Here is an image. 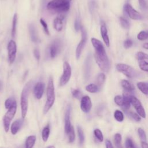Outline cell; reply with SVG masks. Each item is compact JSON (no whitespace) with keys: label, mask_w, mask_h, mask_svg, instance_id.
Wrapping results in <instances>:
<instances>
[{"label":"cell","mask_w":148,"mask_h":148,"mask_svg":"<svg viewBox=\"0 0 148 148\" xmlns=\"http://www.w3.org/2000/svg\"><path fill=\"white\" fill-rule=\"evenodd\" d=\"M91 42L95 49L94 57L96 63L102 71L108 72L110 69V62L102 43L95 38H92Z\"/></svg>","instance_id":"obj_1"},{"label":"cell","mask_w":148,"mask_h":148,"mask_svg":"<svg viewBox=\"0 0 148 148\" xmlns=\"http://www.w3.org/2000/svg\"><path fill=\"white\" fill-rule=\"evenodd\" d=\"M131 103L132 105L135 109L136 110L137 113L142 118H146V112L145 110L140 102V101L135 96L131 95L130 98Z\"/></svg>","instance_id":"obj_10"},{"label":"cell","mask_w":148,"mask_h":148,"mask_svg":"<svg viewBox=\"0 0 148 148\" xmlns=\"http://www.w3.org/2000/svg\"><path fill=\"white\" fill-rule=\"evenodd\" d=\"M105 146H106V148H114L112 143L108 139H106L105 141Z\"/></svg>","instance_id":"obj_49"},{"label":"cell","mask_w":148,"mask_h":148,"mask_svg":"<svg viewBox=\"0 0 148 148\" xmlns=\"http://www.w3.org/2000/svg\"><path fill=\"white\" fill-rule=\"evenodd\" d=\"M134 148H138V146H136V145L134 144Z\"/></svg>","instance_id":"obj_53"},{"label":"cell","mask_w":148,"mask_h":148,"mask_svg":"<svg viewBox=\"0 0 148 148\" xmlns=\"http://www.w3.org/2000/svg\"><path fill=\"white\" fill-rule=\"evenodd\" d=\"M23 119H18L13 122L10 126V131L12 134L16 135L20 130L22 125L23 124Z\"/></svg>","instance_id":"obj_17"},{"label":"cell","mask_w":148,"mask_h":148,"mask_svg":"<svg viewBox=\"0 0 148 148\" xmlns=\"http://www.w3.org/2000/svg\"><path fill=\"white\" fill-rule=\"evenodd\" d=\"M16 105H17V102H16L15 99L13 97H10V98L6 99L5 102V108L8 110Z\"/></svg>","instance_id":"obj_24"},{"label":"cell","mask_w":148,"mask_h":148,"mask_svg":"<svg viewBox=\"0 0 148 148\" xmlns=\"http://www.w3.org/2000/svg\"><path fill=\"white\" fill-rule=\"evenodd\" d=\"M77 134H78V137H79V143L80 145H82L83 144V143L84 142V140H85L84 132H83L82 128L80 126H77Z\"/></svg>","instance_id":"obj_27"},{"label":"cell","mask_w":148,"mask_h":148,"mask_svg":"<svg viewBox=\"0 0 148 148\" xmlns=\"http://www.w3.org/2000/svg\"><path fill=\"white\" fill-rule=\"evenodd\" d=\"M142 148H148V143L146 142H141Z\"/></svg>","instance_id":"obj_50"},{"label":"cell","mask_w":148,"mask_h":148,"mask_svg":"<svg viewBox=\"0 0 148 148\" xmlns=\"http://www.w3.org/2000/svg\"><path fill=\"white\" fill-rule=\"evenodd\" d=\"M45 90V84L42 82H39L36 83L34 87V94L35 98L40 99L43 94Z\"/></svg>","instance_id":"obj_15"},{"label":"cell","mask_w":148,"mask_h":148,"mask_svg":"<svg viewBox=\"0 0 148 148\" xmlns=\"http://www.w3.org/2000/svg\"><path fill=\"white\" fill-rule=\"evenodd\" d=\"M129 114H130V116L133 120H134L135 121H136L137 122H139L141 120V117L138 113H136L133 112H130L129 113Z\"/></svg>","instance_id":"obj_43"},{"label":"cell","mask_w":148,"mask_h":148,"mask_svg":"<svg viewBox=\"0 0 148 148\" xmlns=\"http://www.w3.org/2000/svg\"><path fill=\"white\" fill-rule=\"evenodd\" d=\"M36 136L35 135L28 136L25 143V148H33L35 142H36Z\"/></svg>","instance_id":"obj_21"},{"label":"cell","mask_w":148,"mask_h":148,"mask_svg":"<svg viewBox=\"0 0 148 148\" xmlns=\"http://www.w3.org/2000/svg\"><path fill=\"white\" fill-rule=\"evenodd\" d=\"M133 45V42L131 39H127L124 42V47L125 49H128L131 47Z\"/></svg>","instance_id":"obj_47"},{"label":"cell","mask_w":148,"mask_h":148,"mask_svg":"<svg viewBox=\"0 0 148 148\" xmlns=\"http://www.w3.org/2000/svg\"><path fill=\"white\" fill-rule=\"evenodd\" d=\"M138 133L141 142H146V135L145 131L142 128L138 129Z\"/></svg>","instance_id":"obj_36"},{"label":"cell","mask_w":148,"mask_h":148,"mask_svg":"<svg viewBox=\"0 0 148 148\" xmlns=\"http://www.w3.org/2000/svg\"><path fill=\"white\" fill-rule=\"evenodd\" d=\"M124 9L129 17L132 20H139L143 18L142 15L135 9H134L130 3H125L124 6Z\"/></svg>","instance_id":"obj_9"},{"label":"cell","mask_w":148,"mask_h":148,"mask_svg":"<svg viewBox=\"0 0 148 148\" xmlns=\"http://www.w3.org/2000/svg\"><path fill=\"white\" fill-rule=\"evenodd\" d=\"M121 85L125 91L132 92L134 90V86L127 80L123 79L121 81Z\"/></svg>","instance_id":"obj_20"},{"label":"cell","mask_w":148,"mask_h":148,"mask_svg":"<svg viewBox=\"0 0 148 148\" xmlns=\"http://www.w3.org/2000/svg\"><path fill=\"white\" fill-rule=\"evenodd\" d=\"M55 101V90L53 79L50 76L46 90V101L43 108V113L46 114L54 105Z\"/></svg>","instance_id":"obj_2"},{"label":"cell","mask_w":148,"mask_h":148,"mask_svg":"<svg viewBox=\"0 0 148 148\" xmlns=\"http://www.w3.org/2000/svg\"><path fill=\"white\" fill-rule=\"evenodd\" d=\"M135 143L130 139L127 138L125 140V148H134Z\"/></svg>","instance_id":"obj_46"},{"label":"cell","mask_w":148,"mask_h":148,"mask_svg":"<svg viewBox=\"0 0 148 148\" xmlns=\"http://www.w3.org/2000/svg\"><path fill=\"white\" fill-rule=\"evenodd\" d=\"M61 50V42L56 39L51 43L50 46V55L51 58H54Z\"/></svg>","instance_id":"obj_12"},{"label":"cell","mask_w":148,"mask_h":148,"mask_svg":"<svg viewBox=\"0 0 148 148\" xmlns=\"http://www.w3.org/2000/svg\"><path fill=\"white\" fill-rule=\"evenodd\" d=\"M71 76V68L69 64L65 61L63 64V74L60 79V86H64L69 82Z\"/></svg>","instance_id":"obj_7"},{"label":"cell","mask_w":148,"mask_h":148,"mask_svg":"<svg viewBox=\"0 0 148 148\" xmlns=\"http://www.w3.org/2000/svg\"><path fill=\"white\" fill-rule=\"evenodd\" d=\"M80 31L82 34V38L76 49V57L77 59H79L80 58L82 52L87 40V33L86 29L84 28V27H82Z\"/></svg>","instance_id":"obj_8"},{"label":"cell","mask_w":148,"mask_h":148,"mask_svg":"<svg viewBox=\"0 0 148 148\" xmlns=\"http://www.w3.org/2000/svg\"><path fill=\"white\" fill-rule=\"evenodd\" d=\"M135 57L139 61H143L145 60H148V54L142 51H138L136 53Z\"/></svg>","instance_id":"obj_32"},{"label":"cell","mask_w":148,"mask_h":148,"mask_svg":"<svg viewBox=\"0 0 148 148\" xmlns=\"http://www.w3.org/2000/svg\"><path fill=\"white\" fill-rule=\"evenodd\" d=\"M17 52V45L16 42L11 40L9 41L8 45V58L10 64H12L15 60L16 55Z\"/></svg>","instance_id":"obj_11"},{"label":"cell","mask_w":148,"mask_h":148,"mask_svg":"<svg viewBox=\"0 0 148 148\" xmlns=\"http://www.w3.org/2000/svg\"><path fill=\"white\" fill-rule=\"evenodd\" d=\"M72 94L73 97L77 99L82 98V92L79 89H72Z\"/></svg>","instance_id":"obj_42"},{"label":"cell","mask_w":148,"mask_h":148,"mask_svg":"<svg viewBox=\"0 0 148 148\" xmlns=\"http://www.w3.org/2000/svg\"></svg>","instance_id":"obj_55"},{"label":"cell","mask_w":148,"mask_h":148,"mask_svg":"<svg viewBox=\"0 0 148 148\" xmlns=\"http://www.w3.org/2000/svg\"><path fill=\"white\" fill-rule=\"evenodd\" d=\"M31 82H28L23 88L21 98H20V105L21 110V116L22 118L24 119L27 115L28 107V96L29 90L31 87Z\"/></svg>","instance_id":"obj_4"},{"label":"cell","mask_w":148,"mask_h":148,"mask_svg":"<svg viewBox=\"0 0 148 148\" xmlns=\"http://www.w3.org/2000/svg\"><path fill=\"white\" fill-rule=\"evenodd\" d=\"M28 30L30 34L31 39L32 42H37L39 41V38L38 36V32L35 26L33 24H30L28 25Z\"/></svg>","instance_id":"obj_19"},{"label":"cell","mask_w":148,"mask_h":148,"mask_svg":"<svg viewBox=\"0 0 148 148\" xmlns=\"http://www.w3.org/2000/svg\"><path fill=\"white\" fill-rule=\"evenodd\" d=\"M100 31L101 36L102 39L107 47H109L110 42H109V38L108 35V30L106 26L105 23L103 21H101V27H100Z\"/></svg>","instance_id":"obj_16"},{"label":"cell","mask_w":148,"mask_h":148,"mask_svg":"<svg viewBox=\"0 0 148 148\" xmlns=\"http://www.w3.org/2000/svg\"><path fill=\"white\" fill-rule=\"evenodd\" d=\"M116 69L120 73H122L128 78H133L136 76V72L131 66L119 63L116 65Z\"/></svg>","instance_id":"obj_5"},{"label":"cell","mask_w":148,"mask_h":148,"mask_svg":"<svg viewBox=\"0 0 148 148\" xmlns=\"http://www.w3.org/2000/svg\"><path fill=\"white\" fill-rule=\"evenodd\" d=\"M34 57H35V58L38 61H39V59H40V52H39V51L37 49H34Z\"/></svg>","instance_id":"obj_48"},{"label":"cell","mask_w":148,"mask_h":148,"mask_svg":"<svg viewBox=\"0 0 148 148\" xmlns=\"http://www.w3.org/2000/svg\"><path fill=\"white\" fill-rule=\"evenodd\" d=\"M82 25H81V21H80V17L79 16L76 17L75 18V29L76 31H79V30H80L81 28H82Z\"/></svg>","instance_id":"obj_40"},{"label":"cell","mask_w":148,"mask_h":148,"mask_svg":"<svg viewBox=\"0 0 148 148\" xmlns=\"http://www.w3.org/2000/svg\"><path fill=\"white\" fill-rule=\"evenodd\" d=\"M1 83L0 82V89H1Z\"/></svg>","instance_id":"obj_54"},{"label":"cell","mask_w":148,"mask_h":148,"mask_svg":"<svg viewBox=\"0 0 148 148\" xmlns=\"http://www.w3.org/2000/svg\"><path fill=\"white\" fill-rule=\"evenodd\" d=\"M92 107V103L90 98L88 95L83 96L81 98L80 109L84 113H88L90 111Z\"/></svg>","instance_id":"obj_13"},{"label":"cell","mask_w":148,"mask_h":148,"mask_svg":"<svg viewBox=\"0 0 148 148\" xmlns=\"http://www.w3.org/2000/svg\"><path fill=\"white\" fill-rule=\"evenodd\" d=\"M138 89L145 95H148V83L139 82L137 83Z\"/></svg>","instance_id":"obj_22"},{"label":"cell","mask_w":148,"mask_h":148,"mask_svg":"<svg viewBox=\"0 0 148 148\" xmlns=\"http://www.w3.org/2000/svg\"><path fill=\"white\" fill-rule=\"evenodd\" d=\"M137 38L139 40H145L148 38V32L145 31H142L137 35Z\"/></svg>","instance_id":"obj_38"},{"label":"cell","mask_w":148,"mask_h":148,"mask_svg":"<svg viewBox=\"0 0 148 148\" xmlns=\"http://www.w3.org/2000/svg\"><path fill=\"white\" fill-rule=\"evenodd\" d=\"M114 117L117 121L122 122L124 120V114L121 111L116 110L114 112Z\"/></svg>","instance_id":"obj_31"},{"label":"cell","mask_w":148,"mask_h":148,"mask_svg":"<svg viewBox=\"0 0 148 148\" xmlns=\"http://www.w3.org/2000/svg\"><path fill=\"white\" fill-rule=\"evenodd\" d=\"M46 148H55V147H54V146L50 145V146H47Z\"/></svg>","instance_id":"obj_52"},{"label":"cell","mask_w":148,"mask_h":148,"mask_svg":"<svg viewBox=\"0 0 148 148\" xmlns=\"http://www.w3.org/2000/svg\"><path fill=\"white\" fill-rule=\"evenodd\" d=\"M50 125L49 124H47L43 128L42 131V138L44 142H46L48 140L50 135Z\"/></svg>","instance_id":"obj_23"},{"label":"cell","mask_w":148,"mask_h":148,"mask_svg":"<svg viewBox=\"0 0 148 148\" xmlns=\"http://www.w3.org/2000/svg\"><path fill=\"white\" fill-rule=\"evenodd\" d=\"M88 8L90 12H92L96 6V2L95 0H90L88 1Z\"/></svg>","instance_id":"obj_44"},{"label":"cell","mask_w":148,"mask_h":148,"mask_svg":"<svg viewBox=\"0 0 148 148\" xmlns=\"http://www.w3.org/2000/svg\"><path fill=\"white\" fill-rule=\"evenodd\" d=\"M67 135L68 136V141L69 143H73L75 140V130L73 127L72 126L69 131V132H68V134H67Z\"/></svg>","instance_id":"obj_33"},{"label":"cell","mask_w":148,"mask_h":148,"mask_svg":"<svg viewBox=\"0 0 148 148\" xmlns=\"http://www.w3.org/2000/svg\"><path fill=\"white\" fill-rule=\"evenodd\" d=\"M139 66L140 69L145 72H148V62L146 61H140L139 62Z\"/></svg>","instance_id":"obj_39"},{"label":"cell","mask_w":148,"mask_h":148,"mask_svg":"<svg viewBox=\"0 0 148 148\" xmlns=\"http://www.w3.org/2000/svg\"><path fill=\"white\" fill-rule=\"evenodd\" d=\"M114 102L119 106H123L124 104V98L121 95H116L114 98Z\"/></svg>","instance_id":"obj_37"},{"label":"cell","mask_w":148,"mask_h":148,"mask_svg":"<svg viewBox=\"0 0 148 148\" xmlns=\"http://www.w3.org/2000/svg\"><path fill=\"white\" fill-rule=\"evenodd\" d=\"M90 57H88L85 61L84 66V74L86 77H88L90 72Z\"/></svg>","instance_id":"obj_28"},{"label":"cell","mask_w":148,"mask_h":148,"mask_svg":"<svg viewBox=\"0 0 148 148\" xmlns=\"http://www.w3.org/2000/svg\"><path fill=\"white\" fill-rule=\"evenodd\" d=\"M72 0H52L47 5L49 10L54 13H64L68 12L70 8Z\"/></svg>","instance_id":"obj_3"},{"label":"cell","mask_w":148,"mask_h":148,"mask_svg":"<svg viewBox=\"0 0 148 148\" xmlns=\"http://www.w3.org/2000/svg\"><path fill=\"white\" fill-rule=\"evenodd\" d=\"M86 90L90 93H96L99 91V87L95 84H90L86 87Z\"/></svg>","instance_id":"obj_26"},{"label":"cell","mask_w":148,"mask_h":148,"mask_svg":"<svg viewBox=\"0 0 148 148\" xmlns=\"http://www.w3.org/2000/svg\"><path fill=\"white\" fill-rule=\"evenodd\" d=\"M16 110H17V105L8 109L3 117V120H2L4 130L6 132H8L9 130L11 121L13 119V117H14V115L16 113Z\"/></svg>","instance_id":"obj_6"},{"label":"cell","mask_w":148,"mask_h":148,"mask_svg":"<svg viewBox=\"0 0 148 148\" xmlns=\"http://www.w3.org/2000/svg\"><path fill=\"white\" fill-rule=\"evenodd\" d=\"M64 19V15H60L57 17L53 21V26L57 31H61L63 28V20Z\"/></svg>","instance_id":"obj_18"},{"label":"cell","mask_w":148,"mask_h":148,"mask_svg":"<svg viewBox=\"0 0 148 148\" xmlns=\"http://www.w3.org/2000/svg\"><path fill=\"white\" fill-rule=\"evenodd\" d=\"M143 47L145 49L148 50V43H145L143 45Z\"/></svg>","instance_id":"obj_51"},{"label":"cell","mask_w":148,"mask_h":148,"mask_svg":"<svg viewBox=\"0 0 148 148\" xmlns=\"http://www.w3.org/2000/svg\"><path fill=\"white\" fill-rule=\"evenodd\" d=\"M40 23L43 28V30L45 31V32L46 33V35H50V32H49V28H48V26H47V23L45 22V21L44 20H43L42 18H40Z\"/></svg>","instance_id":"obj_41"},{"label":"cell","mask_w":148,"mask_h":148,"mask_svg":"<svg viewBox=\"0 0 148 148\" xmlns=\"http://www.w3.org/2000/svg\"><path fill=\"white\" fill-rule=\"evenodd\" d=\"M17 13H15L13 16V22H12V31L11 34L13 38H14L16 34V27H17Z\"/></svg>","instance_id":"obj_25"},{"label":"cell","mask_w":148,"mask_h":148,"mask_svg":"<svg viewBox=\"0 0 148 148\" xmlns=\"http://www.w3.org/2000/svg\"><path fill=\"white\" fill-rule=\"evenodd\" d=\"M139 5L142 10H146L147 9V5L145 0H139Z\"/></svg>","instance_id":"obj_45"},{"label":"cell","mask_w":148,"mask_h":148,"mask_svg":"<svg viewBox=\"0 0 148 148\" xmlns=\"http://www.w3.org/2000/svg\"><path fill=\"white\" fill-rule=\"evenodd\" d=\"M94 134L96 138L101 142H102L103 140V136L102 134V132L99 129H95L94 131Z\"/></svg>","instance_id":"obj_35"},{"label":"cell","mask_w":148,"mask_h":148,"mask_svg":"<svg viewBox=\"0 0 148 148\" xmlns=\"http://www.w3.org/2000/svg\"><path fill=\"white\" fill-rule=\"evenodd\" d=\"M120 23L121 26L123 28L128 29L130 28V23L126 18H125L123 17H120Z\"/></svg>","instance_id":"obj_34"},{"label":"cell","mask_w":148,"mask_h":148,"mask_svg":"<svg viewBox=\"0 0 148 148\" xmlns=\"http://www.w3.org/2000/svg\"><path fill=\"white\" fill-rule=\"evenodd\" d=\"M114 142L115 146L117 148H123L121 145V134L117 133L114 136Z\"/></svg>","instance_id":"obj_29"},{"label":"cell","mask_w":148,"mask_h":148,"mask_svg":"<svg viewBox=\"0 0 148 148\" xmlns=\"http://www.w3.org/2000/svg\"><path fill=\"white\" fill-rule=\"evenodd\" d=\"M106 77L105 75L103 73H100L97 77V86L99 87L102 86L103 83L105 82Z\"/></svg>","instance_id":"obj_30"},{"label":"cell","mask_w":148,"mask_h":148,"mask_svg":"<svg viewBox=\"0 0 148 148\" xmlns=\"http://www.w3.org/2000/svg\"><path fill=\"white\" fill-rule=\"evenodd\" d=\"M71 107L70 105H68L65 114V125H64V130L65 134L67 135L69 132L71 127H72L71 122Z\"/></svg>","instance_id":"obj_14"}]
</instances>
